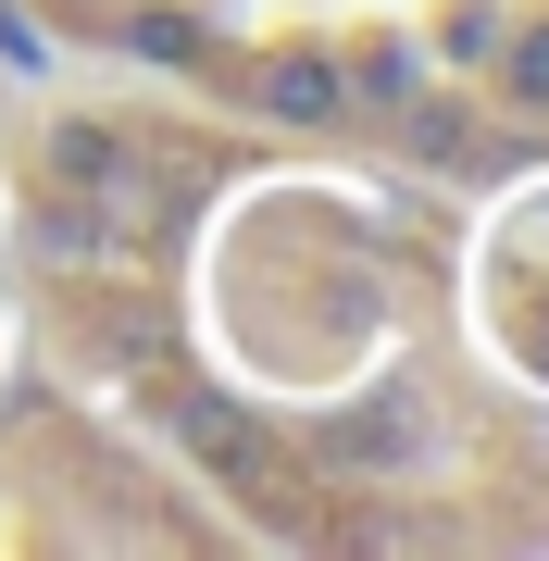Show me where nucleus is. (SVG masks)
Wrapping results in <instances>:
<instances>
[{"label":"nucleus","mask_w":549,"mask_h":561,"mask_svg":"<svg viewBox=\"0 0 549 561\" xmlns=\"http://www.w3.org/2000/svg\"><path fill=\"white\" fill-rule=\"evenodd\" d=\"M263 113L275 125H338L350 113V62L338 50H275L263 62Z\"/></svg>","instance_id":"nucleus-1"},{"label":"nucleus","mask_w":549,"mask_h":561,"mask_svg":"<svg viewBox=\"0 0 549 561\" xmlns=\"http://www.w3.org/2000/svg\"><path fill=\"white\" fill-rule=\"evenodd\" d=\"M325 461H350V474H387V461H412V400L387 387V400H363V412H338L325 437H312Z\"/></svg>","instance_id":"nucleus-2"},{"label":"nucleus","mask_w":549,"mask_h":561,"mask_svg":"<svg viewBox=\"0 0 549 561\" xmlns=\"http://www.w3.org/2000/svg\"><path fill=\"white\" fill-rule=\"evenodd\" d=\"M175 424H187V449H201V461H225V474H263V461H275V437H263L238 400H175Z\"/></svg>","instance_id":"nucleus-3"},{"label":"nucleus","mask_w":549,"mask_h":561,"mask_svg":"<svg viewBox=\"0 0 549 561\" xmlns=\"http://www.w3.org/2000/svg\"><path fill=\"white\" fill-rule=\"evenodd\" d=\"M488 62H500V101H512V113H549V13H537V25H500Z\"/></svg>","instance_id":"nucleus-4"},{"label":"nucleus","mask_w":549,"mask_h":561,"mask_svg":"<svg viewBox=\"0 0 549 561\" xmlns=\"http://www.w3.org/2000/svg\"><path fill=\"white\" fill-rule=\"evenodd\" d=\"M50 162H62V187H125L113 125H50Z\"/></svg>","instance_id":"nucleus-5"},{"label":"nucleus","mask_w":549,"mask_h":561,"mask_svg":"<svg viewBox=\"0 0 549 561\" xmlns=\"http://www.w3.org/2000/svg\"><path fill=\"white\" fill-rule=\"evenodd\" d=\"M350 101H412V50H400V38L350 50Z\"/></svg>","instance_id":"nucleus-6"},{"label":"nucleus","mask_w":549,"mask_h":561,"mask_svg":"<svg viewBox=\"0 0 549 561\" xmlns=\"http://www.w3.org/2000/svg\"><path fill=\"white\" fill-rule=\"evenodd\" d=\"M125 50H150V62H201V25H187V13H125Z\"/></svg>","instance_id":"nucleus-7"},{"label":"nucleus","mask_w":549,"mask_h":561,"mask_svg":"<svg viewBox=\"0 0 549 561\" xmlns=\"http://www.w3.org/2000/svg\"><path fill=\"white\" fill-rule=\"evenodd\" d=\"M437 50H449V62H488V50H500V13H488V0H462V13L437 25Z\"/></svg>","instance_id":"nucleus-8"},{"label":"nucleus","mask_w":549,"mask_h":561,"mask_svg":"<svg viewBox=\"0 0 549 561\" xmlns=\"http://www.w3.org/2000/svg\"><path fill=\"white\" fill-rule=\"evenodd\" d=\"M400 113H412V101H400ZM412 150H425V162H462V113L425 101V113H412Z\"/></svg>","instance_id":"nucleus-9"},{"label":"nucleus","mask_w":549,"mask_h":561,"mask_svg":"<svg viewBox=\"0 0 549 561\" xmlns=\"http://www.w3.org/2000/svg\"><path fill=\"white\" fill-rule=\"evenodd\" d=\"M0 62H25V76H38V62H50V38H38V25L13 13V0H0Z\"/></svg>","instance_id":"nucleus-10"}]
</instances>
